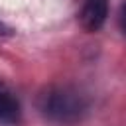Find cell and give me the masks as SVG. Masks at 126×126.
Returning a JSON list of instances; mask_svg holds the SVG:
<instances>
[{
  "instance_id": "6da1fadb",
  "label": "cell",
  "mask_w": 126,
  "mask_h": 126,
  "mask_svg": "<svg viewBox=\"0 0 126 126\" xmlns=\"http://www.w3.org/2000/svg\"><path fill=\"white\" fill-rule=\"evenodd\" d=\"M35 106L45 120L59 126H73L89 116L91 96L75 85L57 83L39 91Z\"/></svg>"
},
{
  "instance_id": "7a4b0ae2",
  "label": "cell",
  "mask_w": 126,
  "mask_h": 126,
  "mask_svg": "<svg viewBox=\"0 0 126 126\" xmlns=\"http://www.w3.org/2000/svg\"><path fill=\"white\" fill-rule=\"evenodd\" d=\"M108 18V0H85L81 12H79V22L81 28L89 33L98 32Z\"/></svg>"
},
{
  "instance_id": "3957f363",
  "label": "cell",
  "mask_w": 126,
  "mask_h": 126,
  "mask_svg": "<svg viewBox=\"0 0 126 126\" xmlns=\"http://www.w3.org/2000/svg\"><path fill=\"white\" fill-rule=\"evenodd\" d=\"M22 120V104L16 93L0 81V124L16 126Z\"/></svg>"
},
{
  "instance_id": "277c9868",
  "label": "cell",
  "mask_w": 126,
  "mask_h": 126,
  "mask_svg": "<svg viewBox=\"0 0 126 126\" xmlns=\"http://www.w3.org/2000/svg\"><path fill=\"white\" fill-rule=\"evenodd\" d=\"M118 22H120V28H122V32L126 33V4H122V8H120V16H118Z\"/></svg>"
},
{
  "instance_id": "5b68a950",
  "label": "cell",
  "mask_w": 126,
  "mask_h": 126,
  "mask_svg": "<svg viewBox=\"0 0 126 126\" xmlns=\"http://www.w3.org/2000/svg\"><path fill=\"white\" fill-rule=\"evenodd\" d=\"M8 35H12V30L0 20V39H2V37H8Z\"/></svg>"
}]
</instances>
